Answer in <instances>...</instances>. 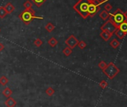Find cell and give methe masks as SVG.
<instances>
[{
    "mask_svg": "<svg viewBox=\"0 0 127 107\" xmlns=\"http://www.w3.org/2000/svg\"><path fill=\"white\" fill-rule=\"evenodd\" d=\"M5 104L7 107H15L17 105V101L13 97H10L5 101Z\"/></svg>",
    "mask_w": 127,
    "mask_h": 107,
    "instance_id": "obj_8",
    "label": "cell"
},
{
    "mask_svg": "<svg viewBox=\"0 0 127 107\" xmlns=\"http://www.w3.org/2000/svg\"><path fill=\"white\" fill-rule=\"evenodd\" d=\"M78 43H79V40L73 35L69 36V37L65 40V44L67 45V46H69L71 49L75 48L77 46Z\"/></svg>",
    "mask_w": 127,
    "mask_h": 107,
    "instance_id": "obj_7",
    "label": "cell"
},
{
    "mask_svg": "<svg viewBox=\"0 0 127 107\" xmlns=\"http://www.w3.org/2000/svg\"><path fill=\"white\" fill-rule=\"evenodd\" d=\"M4 49H5V46H4V44H3V43H0V52L3 51V50H4Z\"/></svg>",
    "mask_w": 127,
    "mask_h": 107,
    "instance_id": "obj_29",
    "label": "cell"
},
{
    "mask_svg": "<svg viewBox=\"0 0 127 107\" xmlns=\"http://www.w3.org/2000/svg\"><path fill=\"white\" fill-rule=\"evenodd\" d=\"M32 1L34 3V5L37 7L40 8V7H41V5L43 4H44L46 2V0H32Z\"/></svg>",
    "mask_w": 127,
    "mask_h": 107,
    "instance_id": "obj_19",
    "label": "cell"
},
{
    "mask_svg": "<svg viewBox=\"0 0 127 107\" xmlns=\"http://www.w3.org/2000/svg\"><path fill=\"white\" fill-rule=\"evenodd\" d=\"M45 29H46V30L49 33H50V32H52L55 29V26H54V24H52V23H48L46 25Z\"/></svg>",
    "mask_w": 127,
    "mask_h": 107,
    "instance_id": "obj_18",
    "label": "cell"
},
{
    "mask_svg": "<svg viewBox=\"0 0 127 107\" xmlns=\"http://www.w3.org/2000/svg\"><path fill=\"white\" fill-rule=\"evenodd\" d=\"M109 16H110V14L108 13V11H106L105 10H103V11H102L99 13V17L102 20H105V21L107 20H108Z\"/></svg>",
    "mask_w": 127,
    "mask_h": 107,
    "instance_id": "obj_11",
    "label": "cell"
},
{
    "mask_svg": "<svg viewBox=\"0 0 127 107\" xmlns=\"http://www.w3.org/2000/svg\"><path fill=\"white\" fill-rule=\"evenodd\" d=\"M119 69L115 66L114 64L113 63H109L106 67L103 69L104 73L109 78V79H113L118 73H119Z\"/></svg>",
    "mask_w": 127,
    "mask_h": 107,
    "instance_id": "obj_4",
    "label": "cell"
},
{
    "mask_svg": "<svg viewBox=\"0 0 127 107\" xmlns=\"http://www.w3.org/2000/svg\"><path fill=\"white\" fill-rule=\"evenodd\" d=\"M7 15V12L5 9L4 6H1L0 7V18H4L5 16Z\"/></svg>",
    "mask_w": 127,
    "mask_h": 107,
    "instance_id": "obj_21",
    "label": "cell"
},
{
    "mask_svg": "<svg viewBox=\"0 0 127 107\" xmlns=\"http://www.w3.org/2000/svg\"><path fill=\"white\" fill-rule=\"evenodd\" d=\"M100 85H101L102 88H104V87L106 85V82H105V81H102V82H101V83H100Z\"/></svg>",
    "mask_w": 127,
    "mask_h": 107,
    "instance_id": "obj_30",
    "label": "cell"
},
{
    "mask_svg": "<svg viewBox=\"0 0 127 107\" xmlns=\"http://www.w3.org/2000/svg\"><path fill=\"white\" fill-rule=\"evenodd\" d=\"M34 44L35 46L40 47V46L43 44V41H42L40 38H37V39L34 41Z\"/></svg>",
    "mask_w": 127,
    "mask_h": 107,
    "instance_id": "obj_24",
    "label": "cell"
},
{
    "mask_svg": "<svg viewBox=\"0 0 127 107\" xmlns=\"http://www.w3.org/2000/svg\"><path fill=\"white\" fill-rule=\"evenodd\" d=\"M109 18L111 19V20L115 23V25L117 27L125 20L124 19V16H123V12L120 8H117L113 14H110Z\"/></svg>",
    "mask_w": 127,
    "mask_h": 107,
    "instance_id": "obj_3",
    "label": "cell"
},
{
    "mask_svg": "<svg viewBox=\"0 0 127 107\" xmlns=\"http://www.w3.org/2000/svg\"><path fill=\"white\" fill-rule=\"evenodd\" d=\"M117 29V26L111 20V18H108V20L100 28V29L102 31H105V32H108L109 33H111V34H114Z\"/></svg>",
    "mask_w": 127,
    "mask_h": 107,
    "instance_id": "obj_5",
    "label": "cell"
},
{
    "mask_svg": "<svg viewBox=\"0 0 127 107\" xmlns=\"http://www.w3.org/2000/svg\"><path fill=\"white\" fill-rule=\"evenodd\" d=\"M9 80L5 76H2L0 77V85L2 86H6L7 84L8 83Z\"/></svg>",
    "mask_w": 127,
    "mask_h": 107,
    "instance_id": "obj_17",
    "label": "cell"
},
{
    "mask_svg": "<svg viewBox=\"0 0 127 107\" xmlns=\"http://www.w3.org/2000/svg\"><path fill=\"white\" fill-rule=\"evenodd\" d=\"M18 17L27 26L32 21H33L35 19H37V20H43V17L36 16L34 10H33L32 8H31V9H25V11H23L20 14H19Z\"/></svg>",
    "mask_w": 127,
    "mask_h": 107,
    "instance_id": "obj_2",
    "label": "cell"
},
{
    "mask_svg": "<svg viewBox=\"0 0 127 107\" xmlns=\"http://www.w3.org/2000/svg\"><path fill=\"white\" fill-rule=\"evenodd\" d=\"M123 16H124V19H125V20H127V11H125V12L123 13Z\"/></svg>",
    "mask_w": 127,
    "mask_h": 107,
    "instance_id": "obj_31",
    "label": "cell"
},
{
    "mask_svg": "<svg viewBox=\"0 0 127 107\" xmlns=\"http://www.w3.org/2000/svg\"><path fill=\"white\" fill-rule=\"evenodd\" d=\"M47 43H48V44L50 46H52V47H55V46H57V44L58 43V41L57 40V39L56 38H55V37H51L48 41H47Z\"/></svg>",
    "mask_w": 127,
    "mask_h": 107,
    "instance_id": "obj_16",
    "label": "cell"
},
{
    "mask_svg": "<svg viewBox=\"0 0 127 107\" xmlns=\"http://www.w3.org/2000/svg\"><path fill=\"white\" fill-rule=\"evenodd\" d=\"M89 1H91V2H94V1H95V0H89Z\"/></svg>",
    "mask_w": 127,
    "mask_h": 107,
    "instance_id": "obj_32",
    "label": "cell"
},
{
    "mask_svg": "<svg viewBox=\"0 0 127 107\" xmlns=\"http://www.w3.org/2000/svg\"><path fill=\"white\" fill-rule=\"evenodd\" d=\"M89 0H79V1L73 6V9L83 18L87 19L88 15V8L91 4Z\"/></svg>",
    "mask_w": 127,
    "mask_h": 107,
    "instance_id": "obj_1",
    "label": "cell"
},
{
    "mask_svg": "<svg viewBox=\"0 0 127 107\" xmlns=\"http://www.w3.org/2000/svg\"><path fill=\"white\" fill-rule=\"evenodd\" d=\"M108 1H109V0H95V1H94V3L96 4V5H100L105 3V2H108Z\"/></svg>",
    "mask_w": 127,
    "mask_h": 107,
    "instance_id": "obj_27",
    "label": "cell"
},
{
    "mask_svg": "<svg viewBox=\"0 0 127 107\" xmlns=\"http://www.w3.org/2000/svg\"><path fill=\"white\" fill-rule=\"evenodd\" d=\"M46 94L49 97H52V96L55 94V90H54L52 87H49V88H46Z\"/></svg>",
    "mask_w": 127,
    "mask_h": 107,
    "instance_id": "obj_23",
    "label": "cell"
},
{
    "mask_svg": "<svg viewBox=\"0 0 127 107\" xmlns=\"http://www.w3.org/2000/svg\"><path fill=\"white\" fill-rule=\"evenodd\" d=\"M23 7L25 9H31V8H32V3L29 1V0H27L26 2H25L23 3Z\"/></svg>",
    "mask_w": 127,
    "mask_h": 107,
    "instance_id": "obj_22",
    "label": "cell"
},
{
    "mask_svg": "<svg viewBox=\"0 0 127 107\" xmlns=\"http://www.w3.org/2000/svg\"><path fill=\"white\" fill-rule=\"evenodd\" d=\"M77 45L79 46V47L81 49H85V48L86 47V46H87L86 43H85L84 40L79 41V43H78V44H77Z\"/></svg>",
    "mask_w": 127,
    "mask_h": 107,
    "instance_id": "obj_25",
    "label": "cell"
},
{
    "mask_svg": "<svg viewBox=\"0 0 127 107\" xmlns=\"http://www.w3.org/2000/svg\"><path fill=\"white\" fill-rule=\"evenodd\" d=\"M104 8H105V10L106 11H110L112 9V5H111V4H109V3H107V4L105 5Z\"/></svg>",
    "mask_w": 127,
    "mask_h": 107,
    "instance_id": "obj_26",
    "label": "cell"
},
{
    "mask_svg": "<svg viewBox=\"0 0 127 107\" xmlns=\"http://www.w3.org/2000/svg\"><path fill=\"white\" fill-rule=\"evenodd\" d=\"M114 33H115V35H116V36H117V37L119 38V39H123V37L126 35V34L125 33V32H123V31H121L120 29H116V31L114 32Z\"/></svg>",
    "mask_w": 127,
    "mask_h": 107,
    "instance_id": "obj_14",
    "label": "cell"
},
{
    "mask_svg": "<svg viewBox=\"0 0 127 107\" xmlns=\"http://www.w3.org/2000/svg\"><path fill=\"white\" fill-rule=\"evenodd\" d=\"M106 64H105V62H100L99 63V67L102 69V70H103L105 67H106Z\"/></svg>",
    "mask_w": 127,
    "mask_h": 107,
    "instance_id": "obj_28",
    "label": "cell"
},
{
    "mask_svg": "<svg viewBox=\"0 0 127 107\" xmlns=\"http://www.w3.org/2000/svg\"><path fill=\"white\" fill-rule=\"evenodd\" d=\"M2 94H3V96L4 97H10L11 96V94H12V91H11V89L10 88H8V87H6V88H4V90L2 91Z\"/></svg>",
    "mask_w": 127,
    "mask_h": 107,
    "instance_id": "obj_13",
    "label": "cell"
},
{
    "mask_svg": "<svg viewBox=\"0 0 127 107\" xmlns=\"http://www.w3.org/2000/svg\"><path fill=\"white\" fill-rule=\"evenodd\" d=\"M112 35H113V34L109 33V32H105V31H102L101 33H100L101 37H102L104 40H105V41H108V40L111 37Z\"/></svg>",
    "mask_w": 127,
    "mask_h": 107,
    "instance_id": "obj_10",
    "label": "cell"
},
{
    "mask_svg": "<svg viewBox=\"0 0 127 107\" xmlns=\"http://www.w3.org/2000/svg\"><path fill=\"white\" fill-rule=\"evenodd\" d=\"M101 8L100 5L95 4L94 2H91L89 8H88V15L89 17H94L95 16L99 11Z\"/></svg>",
    "mask_w": 127,
    "mask_h": 107,
    "instance_id": "obj_6",
    "label": "cell"
},
{
    "mask_svg": "<svg viewBox=\"0 0 127 107\" xmlns=\"http://www.w3.org/2000/svg\"><path fill=\"white\" fill-rule=\"evenodd\" d=\"M110 45H111L114 49H116V48H117V47L120 46V42H119L117 39H113V40L111 41Z\"/></svg>",
    "mask_w": 127,
    "mask_h": 107,
    "instance_id": "obj_20",
    "label": "cell"
},
{
    "mask_svg": "<svg viewBox=\"0 0 127 107\" xmlns=\"http://www.w3.org/2000/svg\"><path fill=\"white\" fill-rule=\"evenodd\" d=\"M5 7V11H6V12H7V14H11L12 12H14V10H15V7L14 6V5L12 4V3H11V2H8V3H7V5H5V6H4Z\"/></svg>",
    "mask_w": 127,
    "mask_h": 107,
    "instance_id": "obj_9",
    "label": "cell"
},
{
    "mask_svg": "<svg viewBox=\"0 0 127 107\" xmlns=\"http://www.w3.org/2000/svg\"><path fill=\"white\" fill-rule=\"evenodd\" d=\"M62 52H63L65 56L68 57V56H70L72 54V52H73V49L70 48L69 46H67V47H65L64 49H63Z\"/></svg>",
    "mask_w": 127,
    "mask_h": 107,
    "instance_id": "obj_15",
    "label": "cell"
},
{
    "mask_svg": "<svg viewBox=\"0 0 127 107\" xmlns=\"http://www.w3.org/2000/svg\"><path fill=\"white\" fill-rule=\"evenodd\" d=\"M118 29H120L121 31H123V32H125L126 34H127V20H123V22H122L117 27Z\"/></svg>",
    "mask_w": 127,
    "mask_h": 107,
    "instance_id": "obj_12",
    "label": "cell"
}]
</instances>
